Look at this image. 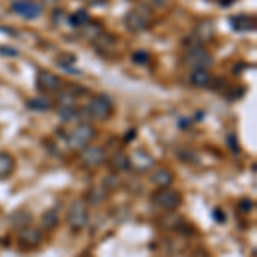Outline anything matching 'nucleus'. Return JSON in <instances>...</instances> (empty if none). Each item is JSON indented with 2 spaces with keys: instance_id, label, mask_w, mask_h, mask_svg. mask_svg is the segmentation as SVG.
Returning a JSON list of instances; mask_svg holds the SVG:
<instances>
[{
  "instance_id": "7",
  "label": "nucleus",
  "mask_w": 257,
  "mask_h": 257,
  "mask_svg": "<svg viewBox=\"0 0 257 257\" xmlns=\"http://www.w3.org/2000/svg\"><path fill=\"white\" fill-rule=\"evenodd\" d=\"M18 245L21 248H24V250H33V248L40 247L41 243H43V233H41V230L35 226H23L18 230Z\"/></svg>"
},
{
  "instance_id": "29",
  "label": "nucleus",
  "mask_w": 257,
  "mask_h": 257,
  "mask_svg": "<svg viewBox=\"0 0 257 257\" xmlns=\"http://www.w3.org/2000/svg\"><path fill=\"white\" fill-rule=\"evenodd\" d=\"M238 208H240L242 213H250V209L254 208V202L248 201V199H242V201H240V204H238Z\"/></svg>"
},
{
  "instance_id": "17",
  "label": "nucleus",
  "mask_w": 257,
  "mask_h": 257,
  "mask_svg": "<svg viewBox=\"0 0 257 257\" xmlns=\"http://www.w3.org/2000/svg\"><path fill=\"white\" fill-rule=\"evenodd\" d=\"M131 165H132V168H138L139 172H146V170L153 168V165H155V160H153L146 151H143V149H138V151H136L134 155L131 156Z\"/></svg>"
},
{
  "instance_id": "10",
  "label": "nucleus",
  "mask_w": 257,
  "mask_h": 257,
  "mask_svg": "<svg viewBox=\"0 0 257 257\" xmlns=\"http://www.w3.org/2000/svg\"><path fill=\"white\" fill-rule=\"evenodd\" d=\"M81 160L84 163V167L88 168H98L101 165L106 163L108 156H106L105 149L99 148V146H88L82 149V155H81Z\"/></svg>"
},
{
  "instance_id": "31",
  "label": "nucleus",
  "mask_w": 257,
  "mask_h": 257,
  "mask_svg": "<svg viewBox=\"0 0 257 257\" xmlns=\"http://www.w3.org/2000/svg\"><path fill=\"white\" fill-rule=\"evenodd\" d=\"M189 257H209V254L204 250V248H197V250H194Z\"/></svg>"
},
{
  "instance_id": "24",
  "label": "nucleus",
  "mask_w": 257,
  "mask_h": 257,
  "mask_svg": "<svg viewBox=\"0 0 257 257\" xmlns=\"http://www.w3.org/2000/svg\"><path fill=\"white\" fill-rule=\"evenodd\" d=\"M57 103H59V108H70V106H76V96L72 94V91H62Z\"/></svg>"
},
{
  "instance_id": "16",
  "label": "nucleus",
  "mask_w": 257,
  "mask_h": 257,
  "mask_svg": "<svg viewBox=\"0 0 257 257\" xmlns=\"http://www.w3.org/2000/svg\"><path fill=\"white\" fill-rule=\"evenodd\" d=\"M190 84L196 88H209L213 84V74L209 72V69L190 70Z\"/></svg>"
},
{
  "instance_id": "5",
  "label": "nucleus",
  "mask_w": 257,
  "mask_h": 257,
  "mask_svg": "<svg viewBox=\"0 0 257 257\" xmlns=\"http://www.w3.org/2000/svg\"><path fill=\"white\" fill-rule=\"evenodd\" d=\"M88 113L94 120H108L113 113V101L106 94L93 96L88 105Z\"/></svg>"
},
{
  "instance_id": "8",
  "label": "nucleus",
  "mask_w": 257,
  "mask_h": 257,
  "mask_svg": "<svg viewBox=\"0 0 257 257\" xmlns=\"http://www.w3.org/2000/svg\"><path fill=\"white\" fill-rule=\"evenodd\" d=\"M214 36H216V26H214V21H211V19L199 21V23L196 24V28H194L192 35H190V38L194 40L192 47H202L204 43L213 41Z\"/></svg>"
},
{
  "instance_id": "3",
  "label": "nucleus",
  "mask_w": 257,
  "mask_h": 257,
  "mask_svg": "<svg viewBox=\"0 0 257 257\" xmlns=\"http://www.w3.org/2000/svg\"><path fill=\"white\" fill-rule=\"evenodd\" d=\"M184 65L189 67L190 70L196 69H209L213 62V55L202 47H189L187 52L184 53Z\"/></svg>"
},
{
  "instance_id": "30",
  "label": "nucleus",
  "mask_w": 257,
  "mask_h": 257,
  "mask_svg": "<svg viewBox=\"0 0 257 257\" xmlns=\"http://www.w3.org/2000/svg\"><path fill=\"white\" fill-rule=\"evenodd\" d=\"M213 218L216 219L218 223H225V219H226L225 213H223L221 209H214V211H213Z\"/></svg>"
},
{
  "instance_id": "18",
  "label": "nucleus",
  "mask_w": 257,
  "mask_h": 257,
  "mask_svg": "<svg viewBox=\"0 0 257 257\" xmlns=\"http://www.w3.org/2000/svg\"><path fill=\"white\" fill-rule=\"evenodd\" d=\"M16 170V160L11 153L0 151V180L9 178Z\"/></svg>"
},
{
  "instance_id": "19",
  "label": "nucleus",
  "mask_w": 257,
  "mask_h": 257,
  "mask_svg": "<svg viewBox=\"0 0 257 257\" xmlns=\"http://www.w3.org/2000/svg\"><path fill=\"white\" fill-rule=\"evenodd\" d=\"M93 43L96 45V50L101 53V55H110V53H113L115 38L110 35H106V33H101V35H99Z\"/></svg>"
},
{
  "instance_id": "25",
  "label": "nucleus",
  "mask_w": 257,
  "mask_h": 257,
  "mask_svg": "<svg viewBox=\"0 0 257 257\" xmlns=\"http://www.w3.org/2000/svg\"><path fill=\"white\" fill-rule=\"evenodd\" d=\"M69 23L72 24V26H76V28H82V26H86V24L89 23V14L86 11H77L76 14H72L69 18Z\"/></svg>"
},
{
  "instance_id": "2",
  "label": "nucleus",
  "mask_w": 257,
  "mask_h": 257,
  "mask_svg": "<svg viewBox=\"0 0 257 257\" xmlns=\"http://www.w3.org/2000/svg\"><path fill=\"white\" fill-rule=\"evenodd\" d=\"M123 24L131 33H143L151 26V11L146 6L134 7L123 18Z\"/></svg>"
},
{
  "instance_id": "1",
  "label": "nucleus",
  "mask_w": 257,
  "mask_h": 257,
  "mask_svg": "<svg viewBox=\"0 0 257 257\" xmlns=\"http://www.w3.org/2000/svg\"><path fill=\"white\" fill-rule=\"evenodd\" d=\"M89 223V208L84 199H76L70 202L67 211V225L72 231H82Z\"/></svg>"
},
{
  "instance_id": "23",
  "label": "nucleus",
  "mask_w": 257,
  "mask_h": 257,
  "mask_svg": "<svg viewBox=\"0 0 257 257\" xmlns=\"http://www.w3.org/2000/svg\"><path fill=\"white\" fill-rule=\"evenodd\" d=\"M103 33V28H101V24H98V23H89L84 26V33H82V36H84L86 40H89V41H94L98 38L99 35Z\"/></svg>"
},
{
  "instance_id": "15",
  "label": "nucleus",
  "mask_w": 257,
  "mask_h": 257,
  "mask_svg": "<svg viewBox=\"0 0 257 257\" xmlns=\"http://www.w3.org/2000/svg\"><path fill=\"white\" fill-rule=\"evenodd\" d=\"M108 167H110V170H111V173L128 172V170L132 168V165H131V156L125 155V153H115L113 156H110Z\"/></svg>"
},
{
  "instance_id": "13",
  "label": "nucleus",
  "mask_w": 257,
  "mask_h": 257,
  "mask_svg": "<svg viewBox=\"0 0 257 257\" xmlns=\"http://www.w3.org/2000/svg\"><path fill=\"white\" fill-rule=\"evenodd\" d=\"M149 180H151V184L156 185L158 189H167V187H172V184H173V180H175V177H173L172 170H168V168H158L155 173H151Z\"/></svg>"
},
{
  "instance_id": "12",
  "label": "nucleus",
  "mask_w": 257,
  "mask_h": 257,
  "mask_svg": "<svg viewBox=\"0 0 257 257\" xmlns=\"http://www.w3.org/2000/svg\"><path fill=\"white\" fill-rule=\"evenodd\" d=\"M230 26H231V30L237 31V33H250L255 30V19L250 18V16H245V14L231 16Z\"/></svg>"
},
{
  "instance_id": "21",
  "label": "nucleus",
  "mask_w": 257,
  "mask_h": 257,
  "mask_svg": "<svg viewBox=\"0 0 257 257\" xmlns=\"http://www.w3.org/2000/svg\"><path fill=\"white\" fill-rule=\"evenodd\" d=\"M106 197H108V190H106L103 185H96V187H93L88 192V196H86V202L88 204H99V202L106 201Z\"/></svg>"
},
{
  "instance_id": "33",
  "label": "nucleus",
  "mask_w": 257,
  "mask_h": 257,
  "mask_svg": "<svg viewBox=\"0 0 257 257\" xmlns=\"http://www.w3.org/2000/svg\"><path fill=\"white\" fill-rule=\"evenodd\" d=\"M228 141H230V146L233 148V151H238V146H235V138H233V136H228Z\"/></svg>"
},
{
  "instance_id": "26",
  "label": "nucleus",
  "mask_w": 257,
  "mask_h": 257,
  "mask_svg": "<svg viewBox=\"0 0 257 257\" xmlns=\"http://www.w3.org/2000/svg\"><path fill=\"white\" fill-rule=\"evenodd\" d=\"M103 187H105L106 190H117L120 189V185H122V182H120V178L117 175H113V173H110V175H106L105 178H103Z\"/></svg>"
},
{
  "instance_id": "32",
  "label": "nucleus",
  "mask_w": 257,
  "mask_h": 257,
  "mask_svg": "<svg viewBox=\"0 0 257 257\" xmlns=\"http://www.w3.org/2000/svg\"><path fill=\"white\" fill-rule=\"evenodd\" d=\"M0 53H4V55H19L18 50H11L9 47H4L0 48Z\"/></svg>"
},
{
  "instance_id": "6",
  "label": "nucleus",
  "mask_w": 257,
  "mask_h": 257,
  "mask_svg": "<svg viewBox=\"0 0 257 257\" xmlns=\"http://www.w3.org/2000/svg\"><path fill=\"white\" fill-rule=\"evenodd\" d=\"M151 201L155 202L158 208L165 211H175L178 206L182 204V197L177 190H173L172 187L167 189H158L153 192Z\"/></svg>"
},
{
  "instance_id": "22",
  "label": "nucleus",
  "mask_w": 257,
  "mask_h": 257,
  "mask_svg": "<svg viewBox=\"0 0 257 257\" xmlns=\"http://www.w3.org/2000/svg\"><path fill=\"white\" fill-rule=\"evenodd\" d=\"M52 106H53V103L45 96L28 99V108L36 110V111H48V110H52Z\"/></svg>"
},
{
  "instance_id": "27",
  "label": "nucleus",
  "mask_w": 257,
  "mask_h": 257,
  "mask_svg": "<svg viewBox=\"0 0 257 257\" xmlns=\"http://www.w3.org/2000/svg\"><path fill=\"white\" fill-rule=\"evenodd\" d=\"M79 111H77L76 106H70V108H59V117L62 122H72V120L77 118Z\"/></svg>"
},
{
  "instance_id": "20",
  "label": "nucleus",
  "mask_w": 257,
  "mask_h": 257,
  "mask_svg": "<svg viewBox=\"0 0 257 257\" xmlns=\"http://www.w3.org/2000/svg\"><path fill=\"white\" fill-rule=\"evenodd\" d=\"M59 226V213H57L55 208L47 209L43 214H41V228L45 231H52Z\"/></svg>"
},
{
  "instance_id": "9",
  "label": "nucleus",
  "mask_w": 257,
  "mask_h": 257,
  "mask_svg": "<svg viewBox=\"0 0 257 257\" xmlns=\"http://www.w3.org/2000/svg\"><path fill=\"white\" fill-rule=\"evenodd\" d=\"M11 11L24 19H36L41 14V6L35 0H14Z\"/></svg>"
},
{
  "instance_id": "28",
  "label": "nucleus",
  "mask_w": 257,
  "mask_h": 257,
  "mask_svg": "<svg viewBox=\"0 0 257 257\" xmlns=\"http://www.w3.org/2000/svg\"><path fill=\"white\" fill-rule=\"evenodd\" d=\"M132 60H134V64H148L149 62V53L144 52V50H139V52H136L134 55H132Z\"/></svg>"
},
{
  "instance_id": "11",
  "label": "nucleus",
  "mask_w": 257,
  "mask_h": 257,
  "mask_svg": "<svg viewBox=\"0 0 257 257\" xmlns=\"http://www.w3.org/2000/svg\"><path fill=\"white\" fill-rule=\"evenodd\" d=\"M60 79L50 70H40L36 76V88L41 93H57L60 89Z\"/></svg>"
},
{
  "instance_id": "4",
  "label": "nucleus",
  "mask_w": 257,
  "mask_h": 257,
  "mask_svg": "<svg viewBox=\"0 0 257 257\" xmlns=\"http://www.w3.org/2000/svg\"><path fill=\"white\" fill-rule=\"evenodd\" d=\"M94 138H96V128L91 125V123L82 122L70 132L67 143H69V146L72 149H76V151H82V149L88 148L89 144L93 143Z\"/></svg>"
},
{
  "instance_id": "14",
  "label": "nucleus",
  "mask_w": 257,
  "mask_h": 257,
  "mask_svg": "<svg viewBox=\"0 0 257 257\" xmlns=\"http://www.w3.org/2000/svg\"><path fill=\"white\" fill-rule=\"evenodd\" d=\"M182 223H184V218L180 214H177L175 211H167L163 216L160 218L158 225L163 228V230H170V231H182Z\"/></svg>"
}]
</instances>
